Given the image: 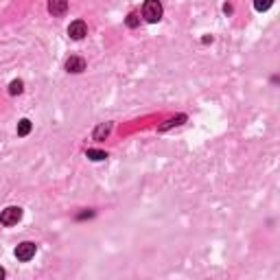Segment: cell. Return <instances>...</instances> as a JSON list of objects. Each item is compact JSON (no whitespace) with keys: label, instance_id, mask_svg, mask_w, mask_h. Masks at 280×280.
Returning a JSON list of instances; mask_svg holds the SVG:
<instances>
[{"label":"cell","instance_id":"cell-1","mask_svg":"<svg viewBox=\"0 0 280 280\" xmlns=\"http://www.w3.org/2000/svg\"><path fill=\"white\" fill-rule=\"evenodd\" d=\"M142 18L147 22H158L162 18V4L160 0H147L142 7Z\"/></svg>","mask_w":280,"mask_h":280},{"label":"cell","instance_id":"cell-2","mask_svg":"<svg viewBox=\"0 0 280 280\" xmlns=\"http://www.w3.org/2000/svg\"><path fill=\"white\" fill-rule=\"evenodd\" d=\"M20 219H22V208L11 206V208H4L2 212H0V223H2V226H16Z\"/></svg>","mask_w":280,"mask_h":280},{"label":"cell","instance_id":"cell-3","mask_svg":"<svg viewBox=\"0 0 280 280\" xmlns=\"http://www.w3.org/2000/svg\"><path fill=\"white\" fill-rule=\"evenodd\" d=\"M35 256V243H31V241H24V243H20L16 247V258L18 260H31Z\"/></svg>","mask_w":280,"mask_h":280},{"label":"cell","instance_id":"cell-4","mask_svg":"<svg viewBox=\"0 0 280 280\" xmlns=\"http://www.w3.org/2000/svg\"><path fill=\"white\" fill-rule=\"evenodd\" d=\"M68 35L72 37V40H83V37L88 35V26L83 20H74L72 24L68 26Z\"/></svg>","mask_w":280,"mask_h":280},{"label":"cell","instance_id":"cell-5","mask_svg":"<svg viewBox=\"0 0 280 280\" xmlns=\"http://www.w3.org/2000/svg\"><path fill=\"white\" fill-rule=\"evenodd\" d=\"M48 11L53 16H64L68 11V0H48Z\"/></svg>","mask_w":280,"mask_h":280},{"label":"cell","instance_id":"cell-6","mask_svg":"<svg viewBox=\"0 0 280 280\" xmlns=\"http://www.w3.org/2000/svg\"><path fill=\"white\" fill-rule=\"evenodd\" d=\"M66 70L68 72H83L86 70V62L81 57H70L66 62Z\"/></svg>","mask_w":280,"mask_h":280},{"label":"cell","instance_id":"cell-7","mask_svg":"<svg viewBox=\"0 0 280 280\" xmlns=\"http://www.w3.org/2000/svg\"><path fill=\"white\" fill-rule=\"evenodd\" d=\"M110 132H112V123H101L99 127L94 129V140H103Z\"/></svg>","mask_w":280,"mask_h":280},{"label":"cell","instance_id":"cell-8","mask_svg":"<svg viewBox=\"0 0 280 280\" xmlns=\"http://www.w3.org/2000/svg\"><path fill=\"white\" fill-rule=\"evenodd\" d=\"M29 132H31V120L22 118L20 123H18V136H26Z\"/></svg>","mask_w":280,"mask_h":280},{"label":"cell","instance_id":"cell-9","mask_svg":"<svg viewBox=\"0 0 280 280\" xmlns=\"http://www.w3.org/2000/svg\"><path fill=\"white\" fill-rule=\"evenodd\" d=\"M90 160H94V162H99V160H105L107 158V153L105 151H96V149H88V153H86Z\"/></svg>","mask_w":280,"mask_h":280},{"label":"cell","instance_id":"cell-10","mask_svg":"<svg viewBox=\"0 0 280 280\" xmlns=\"http://www.w3.org/2000/svg\"><path fill=\"white\" fill-rule=\"evenodd\" d=\"M274 4V0H254V7L256 11H267L269 7Z\"/></svg>","mask_w":280,"mask_h":280},{"label":"cell","instance_id":"cell-11","mask_svg":"<svg viewBox=\"0 0 280 280\" xmlns=\"http://www.w3.org/2000/svg\"><path fill=\"white\" fill-rule=\"evenodd\" d=\"M22 90H24V83H22L20 79H18V81H11V86H9V92H11V94H20Z\"/></svg>","mask_w":280,"mask_h":280},{"label":"cell","instance_id":"cell-12","mask_svg":"<svg viewBox=\"0 0 280 280\" xmlns=\"http://www.w3.org/2000/svg\"><path fill=\"white\" fill-rule=\"evenodd\" d=\"M182 120H186V116H177V118H171V120H166L164 125L160 127V132H164V129H169V127H173V125H180Z\"/></svg>","mask_w":280,"mask_h":280},{"label":"cell","instance_id":"cell-13","mask_svg":"<svg viewBox=\"0 0 280 280\" xmlns=\"http://www.w3.org/2000/svg\"><path fill=\"white\" fill-rule=\"evenodd\" d=\"M125 22H127V26H129V29H136V26L140 24V18H138V13H129V16H127V20H125Z\"/></svg>","mask_w":280,"mask_h":280},{"label":"cell","instance_id":"cell-14","mask_svg":"<svg viewBox=\"0 0 280 280\" xmlns=\"http://www.w3.org/2000/svg\"><path fill=\"white\" fill-rule=\"evenodd\" d=\"M0 278H4V269L2 267H0Z\"/></svg>","mask_w":280,"mask_h":280}]
</instances>
